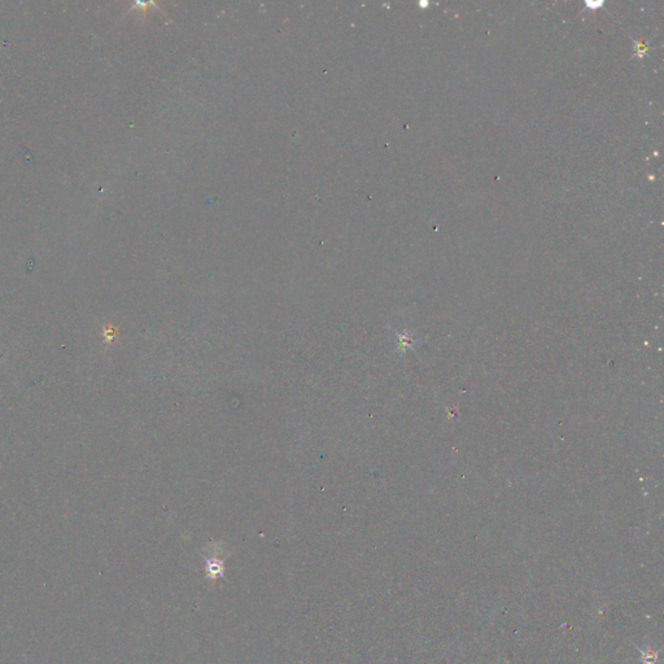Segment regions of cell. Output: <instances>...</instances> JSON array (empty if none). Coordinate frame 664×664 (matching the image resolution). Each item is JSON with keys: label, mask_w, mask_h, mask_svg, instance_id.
Instances as JSON below:
<instances>
[{"label": "cell", "mask_w": 664, "mask_h": 664, "mask_svg": "<svg viewBox=\"0 0 664 664\" xmlns=\"http://www.w3.org/2000/svg\"><path fill=\"white\" fill-rule=\"evenodd\" d=\"M205 562H207V565H205L207 574L212 580H216L221 576H223V574H225V563L217 555H212L209 558L205 556Z\"/></svg>", "instance_id": "6da1fadb"}]
</instances>
